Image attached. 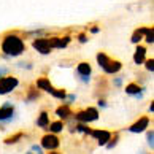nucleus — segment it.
Returning a JSON list of instances; mask_svg holds the SVG:
<instances>
[{"label":"nucleus","mask_w":154,"mask_h":154,"mask_svg":"<svg viewBox=\"0 0 154 154\" xmlns=\"http://www.w3.org/2000/svg\"><path fill=\"white\" fill-rule=\"evenodd\" d=\"M141 38H143L141 32H140V30H135V32H134V35H132V43H135V45H137V43H140V40H141Z\"/></svg>","instance_id":"obj_22"},{"label":"nucleus","mask_w":154,"mask_h":154,"mask_svg":"<svg viewBox=\"0 0 154 154\" xmlns=\"http://www.w3.org/2000/svg\"><path fill=\"white\" fill-rule=\"evenodd\" d=\"M37 125H38V127H43V129H46L49 125V115L46 111L40 113V118L37 119Z\"/></svg>","instance_id":"obj_15"},{"label":"nucleus","mask_w":154,"mask_h":154,"mask_svg":"<svg viewBox=\"0 0 154 154\" xmlns=\"http://www.w3.org/2000/svg\"><path fill=\"white\" fill-rule=\"evenodd\" d=\"M91 72H92V68H91V65L88 62H79L78 67H76V73L79 76H89Z\"/></svg>","instance_id":"obj_14"},{"label":"nucleus","mask_w":154,"mask_h":154,"mask_svg":"<svg viewBox=\"0 0 154 154\" xmlns=\"http://www.w3.org/2000/svg\"><path fill=\"white\" fill-rule=\"evenodd\" d=\"M48 154H60V152H56V151L53 149V152H48Z\"/></svg>","instance_id":"obj_32"},{"label":"nucleus","mask_w":154,"mask_h":154,"mask_svg":"<svg viewBox=\"0 0 154 154\" xmlns=\"http://www.w3.org/2000/svg\"><path fill=\"white\" fill-rule=\"evenodd\" d=\"M18 78L16 76H2L0 78V95H5V94H10L18 88Z\"/></svg>","instance_id":"obj_4"},{"label":"nucleus","mask_w":154,"mask_h":154,"mask_svg":"<svg viewBox=\"0 0 154 154\" xmlns=\"http://www.w3.org/2000/svg\"><path fill=\"white\" fill-rule=\"evenodd\" d=\"M53 97H56V99H60V100H64L65 97H67V92L64 89H54V92L51 94Z\"/></svg>","instance_id":"obj_21"},{"label":"nucleus","mask_w":154,"mask_h":154,"mask_svg":"<svg viewBox=\"0 0 154 154\" xmlns=\"http://www.w3.org/2000/svg\"><path fill=\"white\" fill-rule=\"evenodd\" d=\"M59 145H60V140L54 134H46L42 137V148H45V149H48V151L57 149Z\"/></svg>","instance_id":"obj_5"},{"label":"nucleus","mask_w":154,"mask_h":154,"mask_svg":"<svg viewBox=\"0 0 154 154\" xmlns=\"http://www.w3.org/2000/svg\"><path fill=\"white\" fill-rule=\"evenodd\" d=\"M92 138H95L97 141H99V145L100 146H103V145H106V141L111 138V132H108V130H91V134H89Z\"/></svg>","instance_id":"obj_8"},{"label":"nucleus","mask_w":154,"mask_h":154,"mask_svg":"<svg viewBox=\"0 0 154 154\" xmlns=\"http://www.w3.org/2000/svg\"><path fill=\"white\" fill-rule=\"evenodd\" d=\"M70 43V37L68 35H65V37H51L49 38V45H51V48H57V49H60V48H65L67 45Z\"/></svg>","instance_id":"obj_9"},{"label":"nucleus","mask_w":154,"mask_h":154,"mask_svg":"<svg viewBox=\"0 0 154 154\" xmlns=\"http://www.w3.org/2000/svg\"><path fill=\"white\" fill-rule=\"evenodd\" d=\"M148 125H149V118H148V116H141L138 121H135V122L129 127V132L140 134V132H143V130H146Z\"/></svg>","instance_id":"obj_7"},{"label":"nucleus","mask_w":154,"mask_h":154,"mask_svg":"<svg viewBox=\"0 0 154 154\" xmlns=\"http://www.w3.org/2000/svg\"><path fill=\"white\" fill-rule=\"evenodd\" d=\"M97 62H99V67L103 68V72L108 75H113V73H118L122 68V64L119 60L110 59L105 53H99L97 54Z\"/></svg>","instance_id":"obj_2"},{"label":"nucleus","mask_w":154,"mask_h":154,"mask_svg":"<svg viewBox=\"0 0 154 154\" xmlns=\"http://www.w3.org/2000/svg\"><path fill=\"white\" fill-rule=\"evenodd\" d=\"M149 111H151V113L154 111V103H152V102H151V106H149Z\"/></svg>","instance_id":"obj_30"},{"label":"nucleus","mask_w":154,"mask_h":154,"mask_svg":"<svg viewBox=\"0 0 154 154\" xmlns=\"http://www.w3.org/2000/svg\"><path fill=\"white\" fill-rule=\"evenodd\" d=\"M145 57H146V48L145 46H137L135 54H134V62L137 65H141L145 62Z\"/></svg>","instance_id":"obj_12"},{"label":"nucleus","mask_w":154,"mask_h":154,"mask_svg":"<svg viewBox=\"0 0 154 154\" xmlns=\"http://www.w3.org/2000/svg\"><path fill=\"white\" fill-rule=\"evenodd\" d=\"M140 32H141V35H145V38H146V42L148 43H152V27H141V29H138Z\"/></svg>","instance_id":"obj_18"},{"label":"nucleus","mask_w":154,"mask_h":154,"mask_svg":"<svg viewBox=\"0 0 154 154\" xmlns=\"http://www.w3.org/2000/svg\"><path fill=\"white\" fill-rule=\"evenodd\" d=\"M3 73H7V68H0V76H2Z\"/></svg>","instance_id":"obj_28"},{"label":"nucleus","mask_w":154,"mask_h":154,"mask_svg":"<svg viewBox=\"0 0 154 154\" xmlns=\"http://www.w3.org/2000/svg\"><path fill=\"white\" fill-rule=\"evenodd\" d=\"M56 115L59 116V119L65 121V119H68L73 113H72V110H70V106H68V105H62V106H59L57 110H56Z\"/></svg>","instance_id":"obj_13"},{"label":"nucleus","mask_w":154,"mask_h":154,"mask_svg":"<svg viewBox=\"0 0 154 154\" xmlns=\"http://www.w3.org/2000/svg\"><path fill=\"white\" fill-rule=\"evenodd\" d=\"M46 129H49L51 134H57V132H62L64 130V122L62 121H56V122H51Z\"/></svg>","instance_id":"obj_17"},{"label":"nucleus","mask_w":154,"mask_h":154,"mask_svg":"<svg viewBox=\"0 0 154 154\" xmlns=\"http://www.w3.org/2000/svg\"><path fill=\"white\" fill-rule=\"evenodd\" d=\"M91 32H92V33H97V32H99V27H92V29H91Z\"/></svg>","instance_id":"obj_27"},{"label":"nucleus","mask_w":154,"mask_h":154,"mask_svg":"<svg viewBox=\"0 0 154 154\" xmlns=\"http://www.w3.org/2000/svg\"><path fill=\"white\" fill-rule=\"evenodd\" d=\"M79 42H81V43H86V42H88L86 35H79Z\"/></svg>","instance_id":"obj_26"},{"label":"nucleus","mask_w":154,"mask_h":154,"mask_svg":"<svg viewBox=\"0 0 154 154\" xmlns=\"http://www.w3.org/2000/svg\"><path fill=\"white\" fill-rule=\"evenodd\" d=\"M40 97V94H38V91L37 89H30V92H29V95H27V100H37Z\"/></svg>","instance_id":"obj_23"},{"label":"nucleus","mask_w":154,"mask_h":154,"mask_svg":"<svg viewBox=\"0 0 154 154\" xmlns=\"http://www.w3.org/2000/svg\"><path fill=\"white\" fill-rule=\"evenodd\" d=\"M37 86H38V89H42V91H46V92H49V94H53L54 92V86L49 83V79L48 78H38L37 79Z\"/></svg>","instance_id":"obj_11"},{"label":"nucleus","mask_w":154,"mask_h":154,"mask_svg":"<svg viewBox=\"0 0 154 154\" xmlns=\"http://www.w3.org/2000/svg\"><path fill=\"white\" fill-rule=\"evenodd\" d=\"M75 119L78 122H92V121H97L99 119V111H97V108H92L89 106L86 110H81V111H76L75 113Z\"/></svg>","instance_id":"obj_3"},{"label":"nucleus","mask_w":154,"mask_h":154,"mask_svg":"<svg viewBox=\"0 0 154 154\" xmlns=\"http://www.w3.org/2000/svg\"><path fill=\"white\" fill-rule=\"evenodd\" d=\"M13 113H14V108L13 105L7 102L2 108H0V121H10L11 118H13Z\"/></svg>","instance_id":"obj_10"},{"label":"nucleus","mask_w":154,"mask_h":154,"mask_svg":"<svg viewBox=\"0 0 154 154\" xmlns=\"http://www.w3.org/2000/svg\"><path fill=\"white\" fill-rule=\"evenodd\" d=\"M32 46H33V49H37L40 54H49L51 53V45H49V40L48 38H42V37H38V38H35L32 42Z\"/></svg>","instance_id":"obj_6"},{"label":"nucleus","mask_w":154,"mask_h":154,"mask_svg":"<svg viewBox=\"0 0 154 154\" xmlns=\"http://www.w3.org/2000/svg\"><path fill=\"white\" fill-rule=\"evenodd\" d=\"M21 138H24V134H22V132H18V134H14V135H10L8 138L5 140V145H14V143H18Z\"/></svg>","instance_id":"obj_19"},{"label":"nucleus","mask_w":154,"mask_h":154,"mask_svg":"<svg viewBox=\"0 0 154 154\" xmlns=\"http://www.w3.org/2000/svg\"><path fill=\"white\" fill-rule=\"evenodd\" d=\"M118 140H119V135L118 134H115V135H111V138L106 141V148L108 149H113V148L116 146V143H118Z\"/></svg>","instance_id":"obj_20"},{"label":"nucleus","mask_w":154,"mask_h":154,"mask_svg":"<svg viewBox=\"0 0 154 154\" xmlns=\"http://www.w3.org/2000/svg\"><path fill=\"white\" fill-rule=\"evenodd\" d=\"M125 92L130 94V95H137V94H140V92H143V89H141L137 83H130L125 86Z\"/></svg>","instance_id":"obj_16"},{"label":"nucleus","mask_w":154,"mask_h":154,"mask_svg":"<svg viewBox=\"0 0 154 154\" xmlns=\"http://www.w3.org/2000/svg\"><path fill=\"white\" fill-rule=\"evenodd\" d=\"M146 70H148V72H151V73L154 72V59H152V57L146 60Z\"/></svg>","instance_id":"obj_24"},{"label":"nucleus","mask_w":154,"mask_h":154,"mask_svg":"<svg viewBox=\"0 0 154 154\" xmlns=\"http://www.w3.org/2000/svg\"><path fill=\"white\" fill-rule=\"evenodd\" d=\"M115 84H116V86H119V84H121V78H118L116 81H115Z\"/></svg>","instance_id":"obj_29"},{"label":"nucleus","mask_w":154,"mask_h":154,"mask_svg":"<svg viewBox=\"0 0 154 154\" xmlns=\"http://www.w3.org/2000/svg\"><path fill=\"white\" fill-rule=\"evenodd\" d=\"M27 154H40V152H35V151H30V152H27Z\"/></svg>","instance_id":"obj_31"},{"label":"nucleus","mask_w":154,"mask_h":154,"mask_svg":"<svg viewBox=\"0 0 154 154\" xmlns=\"http://www.w3.org/2000/svg\"><path fill=\"white\" fill-rule=\"evenodd\" d=\"M2 51L7 56H11V57H16V56H21L26 51V45L24 40H22L18 33L11 32L7 33L2 40Z\"/></svg>","instance_id":"obj_1"},{"label":"nucleus","mask_w":154,"mask_h":154,"mask_svg":"<svg viewBox=\"0 0 154 154\" xmlns=\"http://www.w3.org/2000/svg\"><path fill=\"white\" fill-rule=\"evenodd\" d=\"M152 138H154V134H152V130H151V132H148V143H149L151 148H152Z\"/></svg>","instance_id":"obj_25"}]
</instances>
